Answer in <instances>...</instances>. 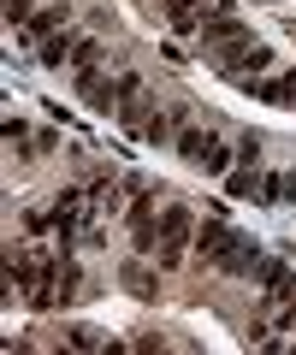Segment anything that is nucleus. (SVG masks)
<instances>
[{"label": "nucleus", "mask_w": 296, "mask_h": 355, "mask_svg": "<svg viewBox=\"0 0 296 355\" xmlns=\"http://www.w3.org/2000/svg\"><path fill=\"white\" fill-rule=\"evenodd\" d=\"M284 331H296V296L284 302Z\"/></svg>", "instance_id": "obj_20"}, {"label": "nucleus", "mask_w": 296, "mask_h": 355, "mask_svg": "<svg viewBox=\"0 0 296 355\" xmlns=\"http://www.w3.org/2000/svg\"><path fill=\"white\" fill-rule=\"evenodd\" d=\"M261 130H243V137H237V166H261Z\"/></svg>", "instance_id": "obj_15"}, {"label": "nucleus", "mask_w": 296, "mask_h": 355, "mask_svg": "<svg viewBox=\"0 0 296 355\" xmlns=\"http://www.w3.org/2000/svg\"><path fill=\"white\" fill-rule=\"evenodd\" d=\"M30 18H36V12H30V0H6V24H30Z\"/></svg>", "instance_id": "obj_18"}, {"label": "nucleus", "mask_w": 296, "mask_h": 355, "mask_svg": "<svg viewBox=\"0 0 296 355\" xmlns=\"http://www.w3.org/2000/svg\"><path fill=\"white\" fill-rule=\"evenodd\" d=\"M71 48H78L71 36H48V42H36V60L42 65H65V60H71Z\"/></svg>", "instance_id": "obj_13"}, {"label": "nucleus", "mask_w": 296, "mask_h": 355, "mask_svg": "<svg viewBox=\"0 0 296 355\" xmlns=\"http://www.w3.org/2000/svg\"><path fill=\"white\" fill-rule=\"evenodd\" d=\"M290 296H296L290 266H284V261H261V302H272V308H279V302H290Z\"/></svg>", "instance_id": "obj_4"}, {"label": "nucleus", "mask_w": 296, "mask_h": 355, "mask_svg": "<svg viewBox=\"0 0 296 355\" xmlns=\"http://www.w3.org/2000/svg\"><path fill=\"white\" fill-rule=\"evenodd\" d=\"M237 36H249V24L237 12H214V18H202V48H219V42H237Z\"/></svg>", "instance_id": "obj_8"}, {"label": "nucleus", "mask_w": 296, "mask_h": 355, "mask_svg": "<svg viewBox=\"0 0 296 355\" xmlns=\"http://www.w3.org/2000/svg\"><path fill=\"white\" fill-rule=\"evenodd\" d=\"M232 243H237V231H232V225H219V219H207V225L195 231V254H202L207 266L225 261V249H232Z\"/></svg>", "instance_id": "obj_5"}, {"label": "nucleus", "mask_w": 296, "mask_h": 355, "mask_svg": "<svg viewBox=\"0 0 296 355\" xmlns=\"http://www.w3.org/2000/svg\"><path fill=\"white\" fill-rule=\"evenodd\" d=\"M178 130H184V107H178V113H160V107H155V113L142 119L137 137L148 142V148H166V142H178Z\"/></svg>", "instance_id": "obj_6"}, {"label": "nucleus", "mask_w": 296, "mask_h": 355, "mask_svg": "<svg viewBox=\"0 0 296 355\" xmlns=\"http://www.w3.org/2000/svg\"><path fill=\"white\" fill-rule=\"evenodd\" d=\"M155 284H160V279H155L142 261H130V266H125V291H130V296H155Z\"/></svg>", "instance_id": "obj_14"}, {"label": "nucleus", "mask_w": 296, "mask_h": 355, "mask_svg": "<svg viewBox=\"0 0 296 355\" xmlns=\"http://www.w3.org/2000/svg\"><path fill=\"white\" fill-rule=\"evenodd\" d=\"M65 18H71V6H48V12H36L24 30H30L36 42H48V36H60V24H65Z\"/></svg>", "instance_id": "obj_12"}, {"label": "nucleus", "mask_w": 296, "mask_h": 355, "mask_svg": "<svg viewBox=\"0 0 296 355\" xmlns=\"http://www.w3.org/2000/svg\"><path fill=\"white\" fill-rule=\"evenodd\" d=\"M83 296V266L71 261V249L60 254V302H78Z\"/></svg>", "instance_id": "obj_11"}, {"label": "nucleus", "mask_w": 296, "mask_h": 355, "mask_svg": "<svg viewBox=\"0 0 296 355\" xmlns=\"http://www.w3.org/2000/svg\"><path fill=\"white\" fill-rule=\"evenodd\" d=\"M101 42H78V48H71V65H78V71H89V65H101Z\"/></svg>", "instance_id": "obj_16"}, {"label": "nucleus", "mask_w": 296, "mask_h": 355, "mask_svg": "<svg viewBox=\"0 0 296 355\" xmlns=\"http://www.w3.org/2000/svg\"><path fill=\"white\" fill-rule=\"evenodd\" d=\"M190 225H195V219H190V207H178V202H172L166 214H160V249H155V254H160V266H172L184 249H190Z\"/></svg>", "instance_id": "obj_2"}, {"label": "nucleus", "mask_w": 296, "mask_h": 355, "mask_svg": "<svg viewBox=\"0 0 296 355\" xmlns=\"http://www.w3.org/2000/svg\"><path fill=\"white\" fill-rule=\"evenodd\" d=\"M155 113V95H148V89H137V95H125V101H119V125L125 130H142V119Z\"/></svg>", "instance_id": "obj_10"}, {"label": "nucleus", "mask_w": 296, "mask_h": 355, "mask_svg": "<svg viewBox=\"0 0 296 355\" xmlns=\"http://www.w3.org/2000/svg\"><path fill=\"white\" fill-rule=\"evenodd\" d=\"M6 142H12V148H24V142H30V130L18 125V119H6Z\"/></svg>", "instance_id": "obj_19"}, {"label": "nucleus", "mask_w": 296, "mask_h": 355, "mask_svg": "<svg viewBox=\"0 0 296 355\" xmlns=\"http://www.w3.org/2000/svg\"><path fill=\"white\" fill-rule=\"evenodd\" d=\"M160 6H166V24L178 36L202 30V18H214V12H232V0H160Z\"/></svg>", "instance_id": "obj_3"}, {"label": "nucleus", "mask_w": 296, "mask_h": 355, "mask_svg": "<svg viewBox=\"0 0 296 355\" xmlns=\"http://www.w3.org/2000/svg\"><path fill=\"white\" fill-rule=\"evenodd\" d=\"M219 272H232V279H243V272H261V249H255V237H243V231H237V243L225 249Z\"/></svg>", "instance_id": "obj_7"}, {"label": "nucleus", "mask_w": 296, "mask_h": 355, "mask_svg": "<svg viewBox=\"0 0 296 355\" xmlns=\"http://www.w3.org/2000/svg\"><path fill=\"white\" fill-rule=\"evenodd\" d=\"M249 95H261L272 107H296V77H261V83H249Z\"/></svg>", "instance_id": "obj_9"}, {"label": "nucleus", "mask_w": 296, "mask_h": 355, "mask_svg": "<svg viewBox=\"0 0 296 355\" xmlns=\"http://www.w3.org/2000/svg\"><path fill=\"white\" fill-rule=\"evenodd\" d=\"M284 202H290V207H296V178H284Z\"/></svg>", "instance_id": "obj_21"}, {"label": "nucleus", "mask_w": 296, "mask_h": 355, "mask_svg": "<svg viewBox=\"0 0 296 355\" xmlns=\"http://www.w3.org/2000/svg\"><path fill=\"white\" fill-rule=\"evenodd\" d=\"M172 148H178L184 160L195 166V172H214V178H225V172H232V148H225V142H219L214 130H202V125H184Z\"/></svg>", "instance_id": "obj_1"}, {"label": "nucleus", "mask_w": 296, "mask_h": 355, "mask_svg": "<svg viewBox=\"0 0 296 355\" xmlns=\"http://www.w3.org/2000/svg\"><path fill=\"white\" fill-rule=\"evenodd\" d=\"M71 343H78V349H119V343H107L95 326H71Z\"/></svg>", "instance_id": "obj_17"}]
</instances>
